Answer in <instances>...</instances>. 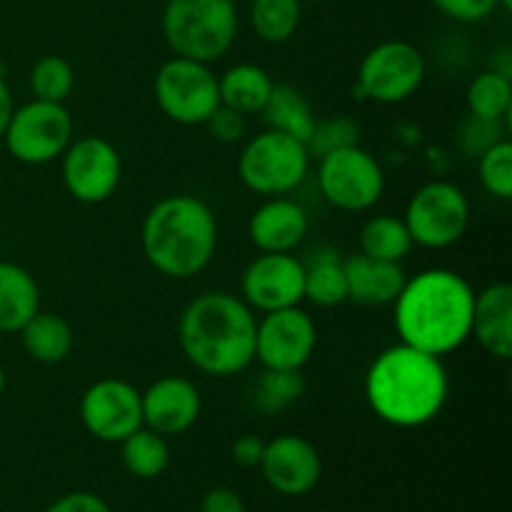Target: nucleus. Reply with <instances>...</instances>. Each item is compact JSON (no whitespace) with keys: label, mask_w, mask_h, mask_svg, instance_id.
I'll return each instance as SVG.
<instances>
[{"label":"nucleus","mask_w":512,"mask_h":512,"mask_svg":"<svg viewBox=\"0 0 512 512\" xmlns=\"http://www.w3.org/2000/svg\"><path fill=\"white\" fill-rule=\"evenodd\" d=\"M475 290L460 273L430 268L405 280L395 298V333L400 343L423 353H455L470 340Z\"/></svg>","instance_id":"obj_1"},{"label":"nucleus","mask_w":512,"mask_h":512,"mask_svg":"<svg viewBox=\"0 0 512 512\" xmlns=\"http://www.w3.org/2000/svg\"><path fill=\"white\" fill-rule=\"evenodd\" d=\"M450 398L443 358L398 343L375 355L365 375V400L383 423L415 430L433 423Z\"/></svg>","instance_id":"obj_2"},{"label":"nucleus","mask_w":512,"mask_h":512,"mask_svg":"<svg viewBox=\"0 0 512 512\" xmlns=\"http://www.w3.org/2000/svg\"><path fill=\"white\" fill-rule=\"evenodd\" d=\"M255 328L258 318L243 298L208 290L185 305L178 340L193 368L213 378H230L255 360Z\"/></svg>","instance_id":"obj_3"},{"label":"nucleus","mask_w":512,"mask_h":512,"mask_svg":"<svg viewBox=\"0 0 512 512\" xmlns=\"http://www.w3.org/2000/svg\"><path fill=\"white\" fill-rule=\"evenodd\" d=\"M143 255L160 275L188 280L203 273L218 248V220L205 200L170 195L148 210L140 230Z\"/></svg>","instance_id":"obj_4"},{"label":"nucleus","mask_w":512,"mask_h":512,"mask_svg":"<svg viewBox=\"0 0 512 512\" xmlns=\"http://www.w3.org/2000/svg\"><path fill=\"white\" fill-rule=\"evenodd\" d=\"M163 35L178 58L215 63L238 38L235 0H168Z\"/></svg>","instance_id":"obj_5"},{"label":"nucleus","mask_w":512,"mask_h":512,"mask_svg":"<svg viewBox=\"0 0 512 512\" xmlns=\"http://www.w3.org/2000/svg\"><path fill=\"white\" fill-rule=\"evenodd\" d=\"M310 150L303 140L278 130H263L245 143L238 158V175L253 193L275 198L300 188L310 170Z\"/></svg>","instance_id":"obj_6"},{"label":"nucleus","mask_w":512,"mask_h":512,"mask_svg":"<svg viewBox=\"0 0 512 512\" xmlns=\"http://www.w3.org/2000/svg\"><path fill=\"white\" fill-rule=\"evenodd\" d=\"M403 220L413 245L428 250L450 248L468 233L470 200L450 180H430L410 198Z\"/></svg>","instance_id":"obj_7"},{"label":"nucleus","mask_w":512,"mask_h":512,"mask_svg":"<svg viewBox=\"0 0 512 512\" xmlns=\"http://www.w3.org/2000/svg\"><path fill=\"white\" fill-rule=\"evenodd\" d=\"M3 140L18 163H53L73 143V115L68 113L65 103L33 98L13 110Z\"/></svg>","instance_id":"obj_8"},{"label":"nucleus","mask_w":512,"mask_h":512,"mask_svg":"<svg viewBox=\"0 0 512 512\" xmlns=\"http://www.w3.org/2000/svg\"><path fill=\"white\" fill-rule=\"evenodd\" d=\"M153 93L158 108L178 125H205L220 105L218 75L210 65L178 55L160 65Z\"/></svg>","instance_id":"obj_9"},{"label":"nucleus","mask_w":512,"mask_h":512,"mask_svg":"<svg viewBox=\"0 0 512 512\" xmlns=\"http://www.w3.org/2000/svg\"><path fill=\"white\" fill-rule=\"evenodd\" d=\"M318 160V188L333 208L363 213L383 198V165L360 145L340 148Z\"/></svg>","instance_id":"obj_10"},{"label":"nucleus","mask_w":512,"mask_h":512,"mask_svg":"<svg viewBox=\"0 0 512 512\" xmlns=\"http://www.w3.org/2000/svg\"><path fill=\"white\" fill-rule=\"evenodd\" d=\"M425 80V58L413 43L385 40L368 50L358 70L360 98L395 105L413 98Z\"/></svg>","instance_id":"obj_11"},{"label":"nucleus","mask_w":512,"mask_h":512,"mask_svg":"<svg viewBox=\"0 0 512 512\" xmlns=\"http://www.w3.org/2000/svg\"><path fill=\"white\" fill-rule=\"evenodd\" d=\"M60 158L63 183L75 200L98 205L113 198L123 178V160L113 143L100 135H88L73 140Z\"/></svg>","instance_id":"obj_12"},{"label":"nucleus","mask_w":512,"mask_h":512,"mask_svg":"<svg viewBox=\"0 0 512 512\" xmlns=\"http://www.w3.org/2000/svg\"><path fill=\"white\" fill-rule=\"evenodd\" d=\"M318 345V328L300 305L273 310L255 328V360L268 370H303Z\"/></svg>","instance_id":"obj_13"},{"label":"nucleus","mask_w":512,"mask_h":512,"mask_svg":"<svg viewBox=\"0 0 512 512\" xmlns=\"http://www.w3.org/2000/svg\"><path fill=\"white\" fill-rule=\"evenodd\" d=\"M240 298L260 313L295 308L305 300V263L293 253H260L243 270Z\"/></svg>","instance_id":"obj_14"},{"label":"nucleus","mask_w":512,"mask_h":512,"mask_svg":"<svg viewBox=\"0 0 512 512\" xmlns=\"http://www.w3.org/2000/svg\"><path fill=\"white\" fill-rule=\"evenodd\" d=\"M80 420L93 438L123 443L130 433L143 428L140 390L118 378L98 380L80 398Z\"/></svg>","instance_id":"obj_15"},{"label":"nucleus","mask_w":512,"mask_h":512,"mask_svg":"<svg viewBox=\"0 0 512 512\" xmlns=\"http://www.w3.org/2000/svg\"><path fill=\"white\" fill-rule=\"evenodd\" d=\"M260 473L265 483L280 495L300 498L315 490L323 475V460L315 445L300 435H278L265 443Z\"/></svg>","instance_id":"obj_16"},{"label":"nucleus","mask_w":512,"mask_h":512,"mask_svg":"<svg viewBox=\"0 0 512 512\" xmlns=\"http://www.w3.org/2000/svg\"><path fill=\"white\" fill-rule=\"evenodd\" d=\"M140 400H143V425L165 438L188 433L198 423L203 408L198 388L188 378L178 375L155 380L145 393H140Z\"/></svg>","instance_id":"obj_17"},{"label":"nucleus","mask_w":512,"mask_h":512,"mask_svg":"<svg viewBox=\"0 0 512 512\" xmlns=\"http://www.w3.org/2000/svg\"><path fill=\"white\" fill-rule=\"evenodd\" d=\"M310 230V218L300 203L285 195L268 198L250 215L248 233L260 253H293Z\"/></svg>","instance_id":"obj_18"},{"label":"nucleus","mask_w":512,"mask_h":512,"mask_svg":"<svg viewBox=\"0 0 512 512\" xmlns=\"http://www.w3.org/2000/svg\"><path fill=\"white\" fill-rule=\"evenodd\" d=\"M470 338L478 340L493 358H512V288L508 283H493L475 293Z\"/></svg>","instance_id":"obj_19"},{"label":"nucleus","mask_w":512,"mask_h":512,"mask_svg":"<svg viewBox=\"0 0 512 512\" xmlns=\"http://www.w3.org/2000/svg\"><path fill=\"white\" fill-rule=\"evenodd\" d=\"M345 278H348V300L358 305H393L403 290L405 275L403 265L375 260L363 253L345 258Z\"/></svg>","instance_id":"obj_20"},{"label":"nucleus","mask_w":512,"mask_h":512,"mask_svg":"<svg viewBox=\"0 0 512 512\" xmlns=\"http://www.w3.org/2000/svg\"><path fill=\"white\" fill-rule=\"evenodd\" d=\"M40 310V288L23 265L0 260V333H20Z\"/></svg>","instance_id":"obj_21"},{"label":"nucleus","mask_w":512,"mask_h":512,"mask_svg":"<svg viewBox=\"0 0 512 512\" xmlns=\"http://www.w3.org/2000/svg\"><path fill=\"white\" fill-rule=\"evenodd\" d=\"M273 78L265 68L253 63H240L225 70L218 78L220 105L238 110L240 115H260L273 93Z\"/></svg>","instance_id":"obj_22"},{"label":"nucleus","mask_w":512,"mask_h":512,"mask_svg":"<svg viewBox=\"0 0 512 512\" xmlns=\"http://www.w3.org/2000/svg\"><path fill=\"white\" fill-rule=\"evenodd\" d=\"M20 340H23L25 353L45 365L63 363V360L73 353L75 345V335L68 320L60 318V315L55 313H43V310H38V313L23 325Z\"/></svg>","instance_id":"obj_23"},{"label":"nucleus","mask_w":512,"mask_h":512,"mask_svg":"<svg viewBox=\"0 0 512 512\" xmlns=\"http://www.w3.org/2000/svg\"><path fill=\"white\" fill-rule=\"evenodd\" d=\"M260 115H263L270 130L293 135V138L303 140L305 145H308V138L313 135L315 123H318L305 95L295 90L293 85H273V93H270L268 103L260 110Z\"/></svg>","instance_id":"obj_24"},{"label":"nucleus","mask_w":512,"mask_h":512,"mask_svg":"<svg viewBox=\"0 0 512 512\" xmlns=\"http://www.w3.org/2000/svg\"><path fill=\"white\" fill-rule=\"evenodd\" d=\"M305 300L318 308H338L348 300L345 258L338 250H320L305 265Z\"/></svg>","instance_id":"obj_25"},{"label":"nucleus","mask_w":512,"mask_h":512,"mask_svg":"<svg viewBox=\"0 0 512 512\" xmlns=\"http://www.w3.org/2000/svg\"><path fill=\"white\" fill-rule=\"evenodd\" d=\"M413 250V238L403 218L375 215L360 228V253L375 260L403 263Z\"/></svg>","instance_id":"obj_26"},{"label":"nucleus","mask_w":512,"mask_h":512,"mask_svg":"<svg viewBox=\"0 0 512 512\" xmlns=\"http://www.w3.org/2000/svg\"><path fill=\"white\" fill-rule=\"evenodd\" d=\"M120 458L130 475L140 480H153L163 475L170 463L168 440L143 425L120 443Z\"/></svg>","instance_id":"obj_27"},{"label":"nucleus","mask_w":512,"mask_h":512,"mask_svg":"<svg viewBox=\"0 0 512 512\" xmlns=\"http://www.w3.org/2000/svg\"><path fill=\"white\" fill-rule=\"evenodd\" d=\"M305 393V378L300 370H268L258 375L250 388V405L260 415H278L298 403Z\"/></svg>","instance_id":"obj_28"},{"label":"nucleus","mask_w":512,"mask_h":512,"mask_svg":"<svg viewBox=\"0 0 512 512\" xmlns=\"http://www.w3.org/2000/svg\"><path fill=\"white\" fill-rule=\"evenodd\" d=\"M300 18H303L300 0H253L250 3V25L255 35L270 45L293 38Z\"/></svg>","instance_id":"obj_29"},{"label":"nucleus","mask_w":512,"mask_h":512,"mask_svg":"<svg viewBox=\"0 0 512 512\" xmlns=\"http://www.w3.org/2000/svg\"><path fill=\"white\" fill-rule=\"evenodd\" d=\"M512 105V83L510 75L498 70H485L470 83L468 88V110L470 115L483 120H503Z\"/></svg>","instance_id":"obj_30"},{"label":"nucleus","mask_w":512,"mask_h":512,"mask_svg":"<svg viewBox=\"0 0 512 512\" xmlns=\"http://www.w3.org/2000/svg\"><path fill=\"white\" fill-rule=\"evenodd\" d=\"M75 88V70L63 55H43L30 68V90L35 100L65 103Z\"/></svg>","instance_id":"obj_31"},{"label":"nucleus","mask_w":512,"mask_h":512,"mask_svg":"<svg viewBox=\"0 0 512 512\" xmlns=\"http://www.w3.org/2000/svg\"><path fill=\"white\" fill-rule=\"evenodd\" d=\"M480 165V183L493 198L510 200L512 198V143L508 138L490 145L483 155H478Z\"/></svg>","instance_id":"obj_32"},{"label":"nucleus","mask_w":512,"mask_h":512,"mask_svg":"<svg viewBox=\"0 0 512 512\" xmlns=\"http://www.w3.org/2000/svg\"><path fill=\"white\" fill-rule=\"evenodd\" d=\"M350 145H358V125L343 115L325 120V123H315L313 135L308 138L310 158H323V155L350 148Z\"/></svg>","instance_id":"obj_33"},{"label":"nucleus","mask_w":512,"mask_h":512,"mask_svg":"<svg viewBox=\"0 0 512 512\" xmlns=\"http://www.w3.org/2000/svg\"><path fill=\"white\" fill-rule=\"evenodd\" d=\"M205 128H208V133L213 135L218 143L233 145L243 140L248 123H245V115H240L238 110L218 105V108L213 110V115L205 120Z\"/></svg>","instance_id":"obj_34"},{"label":"nucleus","mask_w":512,"mask_h":512,"mask_svg":"<svg viewBox=\"0 0 512 512\" xmlns=\"http://www.w3.org/2000/svg\"><path fill=\"white\" fill-rule=\"evenodd\" d=\"M463 130L475 133V138L473 135H468V138H460L463 140V148L468 155H483L490 145L505 140L500 120H483V118H475V115H470V120L463 125Z\"/></svg>","instance_id":"obj_35"},{"label":"nucleus","mask_w":512,"mask_h":512,"mask_svg":"<svg viewBox=\"0 0 512 512\" xmlns=\"http://www.w3.org/2000/svg\"><path fill=\"white\" fill-rule=\"evenodd\" d=\"M433 5L440 13L460 23H478L498 8V0H433Z\"/></svg>","instance_id":"obj_36"},{"label":"nucleus","mask_w":512,"mask_h":512,"mask_svg":"<svg viewBox=\"0 0 512 512\" xmlns=\"http://www.w3.org/2000/svg\"><path fill=\"white\" fill-rule=\"evenodd\" d=\"M43 512H113V510H110V505L105 503L100 495L80 490V493L63 495V498L55 500V503L48 505Z\"/></svg>","instance_id":"obj_37"},{"label":"nucleus","mask_w":512,"mask_h":512,"mask_svg":"<svg viewBox=\"0 0 512 512\" xmlns=\"http://www.w3.org/2000/svg\"><path fill=\"white\" fill-rule=\"evenodd\" d=\"M265 453V440L258 435H240L233 443V460L240 468H258Z\"/></svg>","instance_id":"obj_38"},{"label":"nucleus","mask_w":512,"mask_h":512,"mask_svg":"<svg viewBox=\"0 0 512 512\" xmlns=\"http://www.w3.org/2000/svg\"><path fill=\"white\" fill-rule=\"evenodd\" d=\"M200 512H245V503L235 490L213 488L205 493Z\"/></svg>","instance_id":"obj_39"},{"label":"nucleus","mask_w":512,"mask_h":512,"mask_svg":"<svg viewBox=\"0 0 512 512\" xmlns=\"http://www.w3.org/2000/svg\"><path fill=\"white\" fill-rule=\"evenodd\" d=\"M13 110H15L13 95H10L8 83H5L3 75H0V138H3L5 128H8L10 115H13Z\"/></svg>","instance_id":"obj_40"},{"label":"nucleus","mask_w":512,"mask_h":512,"mask_svg":"<svg viewBox=\"0 0 512 512\" xmlns=\"http://www.w3.org/2000/svg\"><path fill=\"white\" fill-rule=\"evenodd\" d=\"M498 8H503V10H512V0H498Z\"/></svg>","instance_id":"obj_41"},{"label":"nucleus","mask_w":512,"mask_h":512,"mask_svg":"<svg viewBox=\"0 0 512 512\" xmlns=\"http://www.w3.org/2000/svg\"><path fill=\"white\" fill-rule=\"evenodd\" d=\"M3 390H5V370L3 365H0V395H3Z\"/></svg>","instance_id":"obj_42"},{"label":"nucleus","mask_w":512,"mask_h":512,"mask_svg":"<svg viewBox=\"0 0 512 512\" xmlns=\"http://www.w3.org/2000/svg\"><path fill=\"white\" fill-rule=\"evenodd\" d=\"M313 3H328V0H313Z\"/></svg>","instance_id":"obj_43"}]
</instances>
